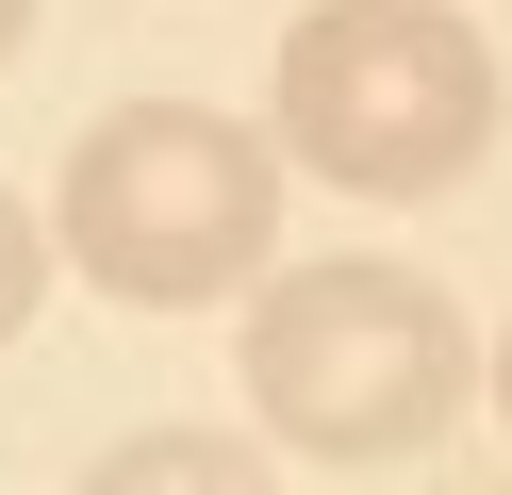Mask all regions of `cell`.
<instances>
[{"instance_id":"cell-6","label":"cell","mask_w":512,"mask_h":495,"mask_svg":"<svg viewBox=\"0 0 512 495\" xmlns=\"http://www.w3.org/2000/svg\"><path fill=\"white\" fill-rule=\"evenodd\" d=\"M17 33H34V0H0V66H17Z\"/></svg>"},{"instance_id":"cell-4","label":"cell","mask_w":512,"mask_h":495,"mask_svg":"<svg viewBox=\"0 0 512 495\" xmlns=\"http://www.w3.org/2000/svg\"><path fill=\"white\" fill-rule=\"evenodd\" d=\"M83 495H281V462L232 429H133V446L83 462Z\"/></svg>"},{"instance_id":"cell-2","label":"cell","mask_w":512,"mask_h":495,"mask_svg":"<svg viewBox=\"0 0 512 495\" xmlns=\"http://www.w3.org/2000/svg\"><path fill=\"white\" fill-rule=\"evenodd\" d=\"M50 231L100 297L133 314H199V297H248L281 248V149L248 116H199V99H133L67 149L50 182Z\"/></svg>"},{"instance_id":"cell-7","label":"cell","mask_w":512,"mask_h":495,"mask_svg":"<svg viewBox=\"0 0 512 495\" xmlns=\"http://www.w3.org/2000/svg\"><path fill=\"white\" fill-rule=\"evenodd\" d=\"M496 413H512V330H496Z\"/></svg>"},{"instance_id":"cell-1","label":"cell","mask_w":512,"mask_h":495,"mask_svg":"<svg viewBox=\"0 0 512 495\" xmlns=\"http://www.w3.org/2000/svg\"><path fill=\"white\" fill-rule=\"evenodd\" d=\"M232 380H248V413L298 462H397V446H430L496 363H479L463 297L413 281V264H281V281H248Z\"/></svg>"},{"instance_id":"cell-3","label":"cell","mask_w":512,"mask_h":495,"mask_svg":"<svg viewBox=\"0 0 512 495\" xmlns=\"http://www.w3.org/2000/svg\"><path fill=\"white\" fill-rule=\"evenodd\" d=\"M281 149L347 198H430L496 149V50L463 0H314L281 33Z\"/></svg>"},{"instance_id":"cell-5","label":"cell","mask_w":512,"mask_h":495,"mask_svg":"<svg viewBox=\"0 0 512 495\" xmlns=\"http://www.w3.org/2000/svg\"><path fill=\"white\" fill-rule=\"evenodd\" d=\"M50 264H67V231H50V215H17V182H0V347L34 330V297H50Z\"/></svg>"}]
</instances>
